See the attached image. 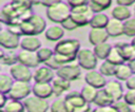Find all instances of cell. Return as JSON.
Segmentation results:
<instances>
[{"mask_svg": "<svg viewBox=\"0 0 135 112\" xmlns=\"http://www.w3.org/2000/svg\"><path fill=\"white\" fill-rule=\"evenodd\" d=\"M79 51L80 42L75 38H62L61 40L57 41L54 48L55 58L62 66L72 63L74 60H76Z\"/></svg>", "mask_w": 135, "mask_h": 112, "instance_id": "cell-1", "label": "cell"}, {"mask_svg": "<svg viewBox=\"0 0 135 112\" xmlns=\"http://www.w3.org/2000/svg\"><path fill=\"white\" fill-rule=\"evenodd\" d=\"M21 29L23 32V36L25 35H34L37 36L46 30L45 20L37 14H33L28 19L21 22Z\"/></svg>", "mask_w": 135, "mask_h": 112, "instance_id": "cell-2", "label": "cell"}, {"mask_svg": "<svg viewBox=\"0 0 135 112\" xmlns=\"http://www.w3.org/2000/svg\"><path fill=\"white\" fill-rule=\"evenodd\" d=\"M64 100L66 102L68 109L70 112H88L92 109L89 102L82 97L80 92L70 91L64 96Z\"/></svg>", "mask_w": 135, "mask_h": 112, "instance_id": "cell-3", "label": "cell"}, {"mask_svg": "<svg viewBox=\"0 0 135 112\" xmlns=\"http://www.w3.org/2000/svg\"><path fill=\"white\" fill-rule=\"evenodd\" d=\"M46 17L56 24H61L71 16V7L65 2H60L50 7H46Z\"/></svg>", "mask_w": 135, "mask_h": 112, "instance_id": "cell-4", "label": "cell"}, {"mask_svg": "<svg viewBox=\"0 0 135 112\" xmlns=\"http://www.w3.org/2000/svg\"><path fill=\"white\" fill-rule=\"evenodd\" d=\"M93 15H94V13L91 11L89 4L80 5V6L71 8V17L76 22L78 27L90 25V22H91Z\"/></svg>", "mask_w": 135, "mask_h": 112, "instance_id": "cell-5", "label": "cell"}, {"mask_svg": "<svg viewBox=\"0 0 135 112\" xmlns=\"http://www.w3.org/2000/svg\"><path fill=\"white\" fill-rule=\"evenodd\" d=\"M98 58L95 55L93 50L90 49H80L77 55V63L86 71L94 70L97 66Z\"/></svg>", "mask_w": 135, "mask_h": 112, "instance_id": "cell-6", "label": "cell"}, {"mask_svg": "<svg viewBox=\"0 0 135 112\" xmlns=\"http://www.w3.org/2000/svg\"><path fill=\"white\" fill-rule=\"evenodd\" d=\"M31 92H32V87H31L30 82L15 80V82L7 95L11 99L24 100L26 97L30 96Z\"/></svg>", "mask_w": 135, "mask_h": 112, "instance_id": "cell-7", "label": "cell"}, {"mask_svg": "<svg viewBox=\"0 0 135 112\" xmlns=\"http://www.w3.org/2000/svg\"><path fill=\"white\" fill-rule=\"evenodd\" d=\"M26 112H47L50 104L46 99L38 96H28L23 100Z\"/></svg>", "mask_w": 135, "mask_h": 112, "instance_id": "cell-8", "label": "cell"}, {"mask_svg": "<svg viewBox=\"0 0 135 112\" xmlns=\"http://www.w3.org/2000/svg\"><path fill=\"white\" fill-rule=\"evenodd\" d=\"M56 74H57V76H59L61 78H64L70 81H74L80 77L81 67L78 63L77 64H75V63L63 64L56 71Z\"/></svg>", "mask_w": 135, "mask_h": 112, "instance_id": "cell-9", "label": "cell"}, {"mask_svg": "<svg viewBox=\"0 0 135 112\" xmlns=\"http://www.w3.org/2000/svg\"><path fill=\"white\" fill-rule=\"evenodd\" d=\"M9 73H11V76L15 80L26 81V82H30L33 79V74H34V73H32L31 68H28L20 62L13 64L9 68Z\"/></svg>", "mask_w": 135, "mask_h": 112, "instance_id": "cell-10", "label": "cell"}, {"mask_svg": "<svg viewBox=\"0 0 135 112\" xmlns=\"http://www.w3.org/2000/svg\"><path fill=\"white\" fill-rule=\"evenodd\" d=\"M21 37L11 33L8 30H2L0 32V44L5 50H15L20 46Z\"/></svg>", "mask_w": 135, "mask_h": 112, "instance_id": "cell-11", "label": "cell"}, {"mask_svg": "<svg viewBox=\"0 0 135 112\" xmlns=\"http://www.w3.org/2000/svg\"><path fill=\"white\" fill-rule=\"evenodd\" d=\"M84 80L88 85H91L93 87H95L96 89H103L107 85V79H105V76L102 75L99 71H96L95 69L94 70H90L85 73L84 75Z\"/></svg>", "mask_w": 135, "mask_h": 112, "instance_id": "cell-12", "label": "cell"}, {"mask_svg": "<svg viewBox=\"0 0 135 112\" xmlns=\"http://www.w3.org/2000/svg\"><path fill=\"white\" fill-rule=\"evenodd\" d=\"M18 62H20L31 69L38 68L39 64H41L36 52L25 51V50H21L20 52H18Z\"/></svg>", "mask_w": 135, "mask_h": 112, "instance_id": "cell-13", "label": "cell"}, {"mask_svg": "<svg viewBox=\"0 0 135 112\" xmlns=\"http://www.w3.org/2000/svg\"><path fill=\"white\" fill-rule=\"evenodd\" d=\"M33 78L35 82H52L55 78V72L46 66H41L36 68Z\"/></svg>", "mask_w": 135, "mask_h": 112, "instance_id": "cell-14", "label": "cell"}, {"mask_svg": "<svg viewBox=\"0 0 135 112\" xmlns=\"http://www.w3.org/2000/svg\"><path fill=\"white\" fill-rule=\"evenodd\" d=\"M32 92L35 96L44 99L50 98L52 95H54L52 82H34V85L32 86Z\"/></svg>", "mask_w": 135, "mask_h": 112, "instance_id": "cell-15", "label": "cell"}, {"mask_svg": "<svg viewBox=\"0 0 135 112\" xmlns=\"http://www.w3.org/2000/svg\"><path fill=\"white\" fill-rule=\"evenodd\" d=\"M103 89L114 99V101H117V100H120V99L123 98L124 92H123L121 83L118 80H110V81H108Z\"/></svg>", "mask_w": 135, "mask_h": 112, "instance_id": "cell-16", "label": "cell"}, {"mask_svg": "<svg viewBox=\"0 0 135 112\" xmlns=\"http://www.w3.org/2000/svg\"><path fill=\"white\" fill-rule=\"evenodd\" d=\"M20 48L25 51L37 52L41 48V41L37 36L34 35H25L21 37Z\"/></svg>", "mask_w": 135, "mask_h": 112, "instance_id": "cell-17", "label": "cell"}, {"mask_svg": "<svg viewBox=\"0 0 135 112\" xmlns=\"http://www.w3.org/2000/svg\"><path fill=\"white\" fill-rule=\"evenodd\" d=\"M105 31L108 32L110 37H118L121 35H124V25H123V21H120L118 19L115 18H110L107 26H105Z\"/></svg>", "mask_w": 135, "mask_h": 112, "instance_id": "cell-18", "label": "cell"}, {"mask_svg": "<svg viewBox=\"0 0 135 112\" xmlns=\"http://www.w3.org/2000/svg\"><path fill=\"white\" fill-rule=\"evenodd\" d=\"M88 37H89V42L92 45H97L107 42L110 36L105 31V29H91Z\"/></svg>", "mask_w": 135, "mask_h": 112, "instance_id": "cell-19", "label": "cell"}, {"mask_svg": "<svg viewBox=\"0 0 135 112\" xmlns=\"http://www.w3.org/2000/svg\"><path fill=\"white\" fill-rule=\"evenodd\" d=\"M114 46L119 51V53L121 54L126 62H129L135 58V49L131 43H128L124 41H117L115 42Z\"/></svg>", "mask_w": 135, "mask_h": 112, "instance_id": "cell-20", "label": "cell"}, {"mask_svg": "<svg viewBox=\"0 0 135 112\" xmlns=\"http://www.w3.org/2000/svg\"><path fill=\"white\" fill-rule=\"evenodd\" d=\"M52 86H53V91H54V95L59 97L61 96L64 92H68L71 88V81L66 80L64 78H61L59 76H56L53 81H52Z\"/></svg>", "mask_w": 135, "mask_h": 112, "instance_id": "cell-21", "label": "cell"}, {"mask_svg": "<svg viewBox=\"0 0 135 112\" xmlns=\"http://www.w3.org/2000/svg\"><path fill=\"white\" fill-rule=\"evenodd\" d=\"M64 29L60 24H55L46 27L44 32V36L50 41H59L64 36Z\"/></svg>", "mask_w": 135, "mask_h": 112, "instance_id": "cell-22", "label": "cell"}, {"mask_svg": "<svg viewBox=\"0 0 135 112\" xmlns=\"http://www.w3.org/2000/svg\"><path fill=\"white\" fill-rule=\"evenodd\" d=\"M0 60L5 66H13L18 62V54L14 50H5L4 48L0 49Z\"/></svg>", "mask_w": 135, "mask_h": 112, "instance_id": "cell-23", "label": "cell"}, {"mask_svg": "<svg viewBox=\"0 0 135 112\" xmlns=\"http://www.w3.org/2000/svg\"><path fill=\"white\" fill-rule=\"evenodd\" d=\"M114 102H115L114 99L108 94V92L104 89H99L93 104L96 105L97 107H105V106H111Z\"/></svg>", "mask_w": 135, "mask_h": 112, "instance_id": "cell-24", "label": "cell"}, {"mask_svg": "<svg viewBox=\"0 0 135 112\" xmlns=\"http://www.w3.org/2000/svg\"><path fill=\"white\" fill-rule=\"evenodd\" d=\"M112 17L115 19H118L120 21H126L128 19L131 18V11L128 6H123V5H116L113 7L112 10Z\"/></svg>", "mask_w": 135, "mask_h": 112, "instance_id": "cell-25", "label": "cell"}, {"mask_svg": "<svg viewBox=\"0 0 135 112\" xmlns=\"http://www.w3.org/2000/svg\"><path fill=\"white\" fill-rule=\"evenodd\" d=\"M134 73L132 72L129 63L124 62V63H121V64H118L116 66V70H115V77L118 79V80H128Z\"/></svg>", "mask_w": 135, "mask_h": 112, "instance_id": "cell-26", "label": "cell"}, {"mask_svg": "<svg viewBox=\"0 0 135 112\" xmlns=\"http://www.w3.org/2000/svg\"><path fill=\"white\" fill-rule=\"evenodd\" d=\"M109 20H110V18L103 13L94 14L91 19L90 26H91V29H105Z\"/></svg>", "mask_w": 135, "mask_h": 112, "instance_id": "cell-27", "label": "cell"}, {"mask_svg": "<svg viewBox=\"0 0 135 112\" xmlns=\"http://www.w3.org/2000/svg\"><path fill=\"white\" fill-rule=\"evenodd\" d=\"M112 49H113L112 44L107 41V42H103V43L94 45L93 51H94V53H95V55L97 56L98 59L105 60L108 58V56H109V54H110V52H111Z\"/></svg>", "mask_w": 135, "mask_h": 112, "instance_id": "cell-28", "label": "cell"}, {"mask_svg": "<svg viewBox=\"0 0 135 112\" xmlns=\"http://www.w3.org/2000/svg\"><path fill=\"white\" fill-rule=\"evenodd\" d=\"M89 5L94 14L102 13L112 5V0H89Z\"/></svg>", "mask_w": 135, "mask_h": 112, "instance_id": "cell-29", "label": "cell"}, {"mask_svg": "<svg viewBox=\"0 0 135 112\" xmlns=\"http://www.w3.org/2000/svg\"><path fill=\"white\" fill-rule=\"evenodd\" d=\"M14 82H15V79L11 75L4 74V73L0 74V93L8 94Z\"/></svg>", "mask_w": 135, "mask_h": 112, "instance_id": "cell-30", "label": "cell"}, {"mask_svg": "<svg viewBox=\"0 0 135 112\" xmlns=\"http://www.w3.org/2000/svg\"><path fill=\"white\" fill-rule=\"evenodd\" d=\"M97 92H98V89H96L95 87H93L91 85H88V83L85 86H83L82 89H81V91H80L82 97L89 104L94 102V100L96 98V95H97Z\"/></svg>", "mask_w": 135, "mask_h": 112, "instance_id": "cell-31", "label": "cell"}, {"mask_svg": "<svg viewBox=\"0 0 135 112\" xmlns=\"http://www.w3.org/2000/svg\"><path fill=\"white\" fill-rule=\"evenodd\" d=\"M2 109L5 112H25L26 111L23 101L16 100V99H11V98Z\"/></svg>", "mask_w": 135, "mask_h": 112, "instance_id": "cell-32", "label": "cell"}, {"mask_svg": "<svg viewBox=\"0 0 135 112\" xmlns=\"http://www.w3.org/2000/svg\"><path fill=\"white\" fill-rule=\"evenodd\" d=\"M115 70H116V66L111 63L108 60H102L101 64L99 66V72L104 75L105 77L108 76H114L115 75Z\"/></svg>", "mask_w": 135, "mask_h": 112, "instance_id": "cell-33", "label": "cell"}, {"mask_svg": "<svg viewBox=\"0 0 135 112\" xmlns=\"http://www.w3.org/2000/svg\"><path fill=\"white\" fill-rule=\"evenodd\" d=\"M37 56H38V58H39V61L41 62V63H45L47 60H50L54 55H55V52H54V50H52V49H50V48H43V46H41L37 52Z\"/></svg>", "mask_w": 135, "mask_h": 112, "instance_id": "cell-34", "label": "cell"}, {"mask_svg": "<svg viewBox=\"0 0 135 112\" xmlns=\"http://www.w3.org/2000/svg\"><path fill=\"white\" fill-rule=\"evenodd\" d=\"M51 112H70L66 106V102L63 98H56L50 106Z\"/></svg>", "mask_w": 135, "mask_h": 112, "instance_id": "cell-35", "label": "cell"}, {"mask_svg": "<svg viewBox=\"0 0 135 112\" xmlns=\"http://www.w3.org/2000/svg\"><path fill=\"white\" fill-rule=\"evenodd\" d=\"M105 60L110 61L111 63H113L115 66H118V64H121V63L126 62L123 57L121 56V54L119 53V51L115 46H113V49L111 50V52H110V54H109V56H108V58Z\"/></svg>", "mask_w": 135, "mask_h": 112, "instance_id": "cell-36", "label": "cell"}, {"mask_svg": "<svg viewBox=\"0 0 135 112\" xmlns=\"http://www.w3.org/2000/svg\"><path fill=\"white\" fill-rule=\"evenodd\" d=\"M124 25V35L128 37H135V17H131L130 19L123 22Z\"/></svg>", "mask_w": 135, "mask_h": 112, "instance_id": "cell-37", "label": "cell"}, {"mask_svg": "<svg viewBox=\"0 0 135 112\" xmlns=\"http://www.w3.org/2000/svg\"><path fill=\"white\" fill-rule=\"evenodd\" d=\"M113 106L115 107V109L117 110V112H132V109H131V106L124 100V99H120V100H117L113 104Z\"/></svg>", "mask_w": 135, "mask_h": 112, "instance_id": "cell-38", "label": "cell"}, {"mask_svg": "<svg viewBox=\"0 0 135 112\" xmlns=\"http://www.w3.org/2000/svg\"><path fill=\"white\" fill-rule=\"evenodd\" d=\"M60 25H61L65 31H74V30H76V29L78 27V25H77L76 22L72 19L71 16H70L69 18H66Z\"/></svg>", "mask_w": 135, "mask_h": 112, "instance_id": "cell-39", "label": "cell"}, {"mask_svg": "<svg viewBox=\"0 0 135 112\" xmlns=\"http://www.w3.org/2000/svg\"><path fill=\"white\" fill-rule=\"evenodd\" d=\"M123 99L130 105H135V89H128L123 95Z\"/></svg>", "mask_w": 135, "mask_h": 112, "instance_id": "cell-40", "label": "cell"}, {"mask_svg": "<svg viewBox=\"0 0 135 112\" xmlns=\"http://www.w3.org/2000/svg\"><path fill=\"white\" fill-rule=\"evenodd\" d=\"M44 66H46V67H49V68H51L52 70H54V71H57L62 64L61 63H59L58 61H57V59L55 58V55L50 59V60H47L45 63H43Z\"/></svg>", "mask_w": 135, "mask_h": 112, "instance_id": "cell-41", "label": "cell"}, {"mask_svg": "<svg viewBox=\"0 0 135 112\" xmlns=\"http://www.w3.org/2000/svg\"><path fill=\"white\" fill-rule=\"evenodd\" d=\"M20 24H11V25H7V30L11 33H13V34H15L17 36L22 37L23 36V32H22V29H21V25Z\"/></svg>", "mask_w": 135, "mask_h": 112, "instance_id": "cell-42", "label": "cell"}, {"mask_svg": "<svg viewBox=\"0 0 135 112\" xmlns=\"http://www.w3.org/2000/svg\"><path fill=\"white\" fill-rule=\"evenodd\" d=\"M66 3L70 5L71 8H74L80 5L89 4V0H66Z\"/></svg>", "mask_w": 135, "mask_h": 112, "instance_id": "cell-43", "label": "cell"}, {"mask_svg": "<svg viewBox=\"0 0 135 112\" xmlns=\"http://www.w3.org/2000/svg\"><path fill=\"white\" fill-rule=\"evenodd\" d=\"M93 112H117L115 107L113 105L111 106H105V107H97L93 109Z\"/></svg>", "mask_w": 135, "mask_h": 112, "instance_id": "cell-44", "label": "cell"}, {"mask_svg": "<svg viewBox=\"0 0 135 112\" xmlns=\"http://www.w3.org/2000/svg\"><path fill=\"white\" fill-rule=\"evenodd\" d=\"M62 2V0H42L41 1V5L45 6V7H50L52 5H55L57 3Z\"/></svg>", "mask_w": 135, "mask_h": 112, "instance_id": "cell-45", "label": "cell"}, {"mask_svg": "<svg viewBox=\"0 0 135 112\" xmlns=\"http://www.w3.org/2000/svg\"><path fill=\"white\" fill-rule=\"evenodd\" d=\"M126 87L128 89H135V74H133L128 80H126Z\"/></svg>", "mask_w": 135, "mask_h": 112, "instance_id": "cell-46", "label": "cell"}, {"mask_svg": "<svg viewBox=\"0 0 135 112\" xmlns=\"http://www.w3.org/2000/svg\"><path fill=\"white\" fill-rule=\"evenodd\" d=\"M9 100V97L7 94H3V93H0V108H3L7 101Z\"/></svg>", "mask_w": 135, "mask_h": 112, "instance_id": "cell-47", "label": "cell"}, {"mask_svg": "<svg viewBox=\"0 0 135 112\" xmlns=\"http://www.w3.org/2000/svg\"><path fill=\"white\" fill-rule=\"evenodd\" d=\"M117 5H123V6H130L135 4V0H116Z\"/></svg>", "mask_w": 135, "mask_h": 112, "instance_id": "cell-48", "label": "cell"}, {"mask_svg": "<svg viewBox=\"0 0 135 112\" xmlns=\"http://www.w3.org/2000/svg\"><path fill=\"white\" fill-rule=\"evenodd\" d=\"M129 63V66H130V68H131V70H132V72L135 74V58L133 59V60H131V61H129L128 62Z\"/></svg>", "mask_w": 135, "mask_h": 112, "instance_id": "cell-49", "label": "cell"}, {"mask_svg": "<svg viewBox=\"0 0 135 112\" xmlns=\"http://www.w3.org/2000/svg\"><path fill=\"white\" fill-rule=\"evenodd\" d=\"M33 5H38V4H41V1L42 0H28Z\"/></svg>", "mask_w": 135, "mask_h": 112, "instance_id": "cell-50", "label": "cell"}, {"mask_svg": "<svg viewBox=\"0 0 135 112\" xmlns=\"http://www.w3.org/2000/svg\"><path fill=\"white\" fill-rule=\"evenodd\" d=\"M131 44L133 45V48L135 49V37H132V40H131Z\"/></svg>", "mask_w": 135, "mask_h": 112, "instance_id": "cell-51", "label": "cell"}, {"mask_svg": "<svg viewBox=\"0 0 135 112\" xmlns=\"http://www.w3.org/2000/svg\"><path fill=\"white\" fill-rule=\"evenodd\" d=\"M131 109H132V112H135V105L131 106Z\"/></svg>", "mask_w": 135, "mask_h": 112, "instance_id": "cell-52", "label": "cell"}, {"mask_svg": "<svg viewBox=\"0 0 135 112\" xmlns=\"http://www.w3.org/2000/svg\"><path fill=\"white\" fill-rule=\"evenodd\" d=\"M0 112H5V111H4V110H3L2 108H1V109H0Z\"/></svg>", "mask_w": 135, "mask_h": 112, "instance_id": "cell-53", "label": "cell"}, {"mask_svg": "<svg viewBox=\"0 0 135 112\" xmlns=\"http://www.w3.org/2000/svg\"><path fill=\"white\" fill-rule=\"evenodd\" d=\"M88 112H93V109H91L90 111H88Z\"/></svg>", "mask_w": 135, "mask_h": 112, "instance_id": "cell-54", "label": "cell"}, {"mask_svg": "<svg viewBox=\"0 0 135 112\" xmlns=\"http://www.w3.org/2000/svg\"><path fill=\"white\" fill-rule=\"evenodd\" d=\"M134 14H135V5H134Z\"/></svg>", "mask_w": 135, "mask_h": 112, "instance_id": "cell-55", "label": "cell"}]
</instances>
